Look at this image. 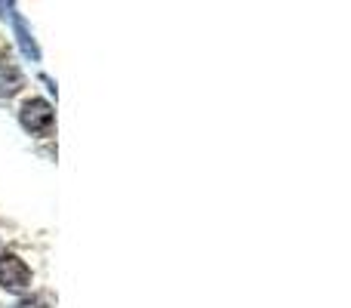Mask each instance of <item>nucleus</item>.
<instances>
[{
  "label": "nucleus",
  "instance_id": "f257e3e1",
  "mask_svg": "<svg viewBox=\"0 0 351 308\" xmlns=\"http://www.w3.org/2000/svg\"><path fill=\"white\" fill-rule=\"evenodd\" d=\"M19 123H22L25 133L31 136H53L56 127V111L47 99H25L22 108H19Z\"/></svg>",
  "mask_w": 351,
  "mask_h": 308
},
{
  "label": "nucleus",
  "instance_id": "f03ea898",
  "mask_svg": "<svg viewBox=\"0 0 351 308\" xmlns=\"http://www.w3.org/2000/svg\"><path fill=\"white\" fill-rule=\"evenodd\" d=\"M31 281H34V274H31V268L25 265L22 256H16V253L0 256V287H3V290L22 293L31 287Z\"/></svg>",
  "mask_w": 351,
  "mask_h": 308
},
{
  "label": "nucleus",
  "instance_id": "7ed1b4c3",
  "mask_svg": "<svg viewBox=\"0 0 351 308\" xmlns=\"http://www.w3.org/2000/svg\"><path fill=\"white\" fill-rule=\"evenodd\" d=\"M3 10H6V16L12 19V28H16V40H19V49L25 53V59L40 62V49H37L34 37H31V31H28V25H25L22 16L16 12V6H3Z\"/></svg>",
  "mask_w": 351,
  "mask_h": 308
},
{
  "label": "nucleus",
  "instance_id": "20e7f679",
  "mask_svg": "<svg viewBox=\"0 0 351 308\" xmlns=\"http://www.w3.org/2000/svg\"><path fill=\"white\" fill-rule=\"evenodd\" d=\"M22 84H25V78L19 74V68H12V65H0V96H16L19 90H22Z\"/></svg>",
  "mask_w": 351,
  "mask_h": 308
},
{
  "label": "nucleus",
  "instance_id": "39448f33",
  "mask_svg": "<svg viewBox=\"0 0 351 308\" xmlns=\"http://www.w3.org/2000/svg\"><path fill=\"white\" fill-rule=\"evenodd\" d=\"M16 308H47V299L43 296H28L22 303H16Z\"/></svg>",
  "mask_w": 351,
  "mask_h": 308
}]
</instances>
